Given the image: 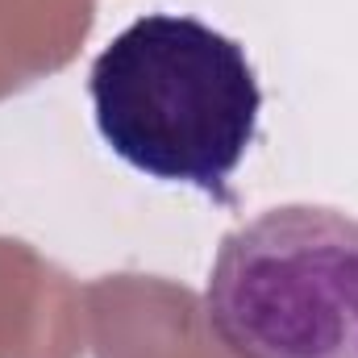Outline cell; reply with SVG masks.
<instances>
[{
  "label": "cell",
  "mask_w": 358,
  "mask_h": 358,
  "mask_svg": "<svg viewBox=\"0 0 358 358\" xmlns=\"http://www.w3.org/2000/svg\"><path fill=\"white\" fill-rule=\"evenodd\" d=\"M88 96L96 129L121 163L221 204L263 113L246 46L183 13L129 21L96 55Z\"/></svg>",
  "instance_id": "obj_1"
},
{
  "label": "cell",
  "mask_w": 358,
  "mask_h": 358,
  "mask_svg": "<svg viewBox=\"0 0 358 358\" xmlns=\"http://www.w3.org/2000/svg\"><path fill=\"white\" fill-rule=\"evenodd\" d=\"M204 321L229 358H358V217L279 204L229 229Z\"/></svg>",
  "instance_id": "obj_2"
}]
</instances>
